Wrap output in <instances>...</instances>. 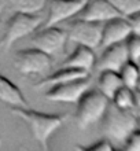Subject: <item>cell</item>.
<instances>
[{"label": "cell", "mask_w": 140, "mask_h": 151, "mask_svg": "<svg viewBox=\"0 0 140 151\" xmlns=\"http://www.w3.org/2000/svg\"><path fill=\"white\" fill-rule=\"evenodd\" d=\"M137 125L139 122L133 110H122L110 102L103 117V132L108 140L124 144L128 136L137 129Z\"/></svg>", "instance_id": "cell-2"}, {"label": "cell", "mask_w": 140, "mask_h": 151, "mask_svg": "<svg viewBox=\"0 0 140 151\" xmlns=\"http://www.w3.org/2000/svg\"><path fill=\"white\" fill-rule=\"evenodd\" d=\"M11 113L28 125L32 136L39 143L43 151H48V148H50L48 140H50L51 135L55 133L67 119V115L47 114V113L36 111V110L29 107H11Z\"/></svg>", "instance_id": "cell-1"}, {"label": "cell", "mask_w": 140, "mask_h": 151, "mask_svg": "<svg viewBox=\"0 0 140 151\" xmlns=\"http://www.w3.org/2000/svg\"><path fill=\"white\" fill-rule=\"evenodd\" d=\"M124 148L128 151H140V131L135 129V131L128 136V139L125 140Z\"/></svg>", "instance_id": "cell-23"}, {"label": "cell", "mask_w": 140, "mask_h": 151, "mask_svg": "<svg viewBox=\"0 0 140 151\" xmlns=\"http://www.w3.org/2000/svg\"><path fill=\"white\" fill-rule=\"evenodd\" d=\"M102 30H103V24L74 19L66 29L67 41H73L80 45L96 50V48H100Z\"/></svg>", "instance_id": "cell-6"}, {"label": "cell", "mask_w": 140, "mask_h": 151, "mask_svg": "<svg viewBox=\"0 0 140 151\" xmlns=\"http://www.w3.org/2000/svg\"><path fill=\"white\" fill-rule=\"evenodd\" d=\"M0 144H1V136H0Z\"/></svg>", "instance_id": "cell-29"}, {"label": "cell", "mask_w": 140, "mask_h": 151, "mask_svg": "<svg viewBox=\"0 0 140 151\" xmlns=\"http://www.w3.org/2000/svg\"><path fill=\"white\" fill-rule=\"evenodd\" d=\"M131 35H132V28L126 18L118 17V18L107 21L103 24L100 48H106L113 44L124 43L128 40Z\"/></svg>", "instance_id": "cell-11"}, {"label": "cell", "mask_w": 140, "mask_h": 151, "mask_svg": "<svg viewBox=\"0 0 140 151\" xmlns=\"http://www.w3.org/2000/svg\"><path fill=\"white\" fill-rule=\"evenodd\" d=\"M87 0H48V14L41 28L58 26L59 24L74 18L83 10Z\"/></svg>", "instance_id": "cell-9"}, {"label": "cell", "mask_w": 140, "mask_h": 151, "mask_svg": "<svg viewBox=\"0 0 140 151\" xmlns=\"http://www.w3.org/2000/svg\"><path fill=\"white\" fill-rule=\"evenodd\" d=\"M137 66H139V70H140V60H139V62H137Z\"/></svg>", "instance_id": "cell-28"}, {"label": "cell", "mask_w": 140, "mask_h": 151, "mask_svg": "<svg viewBox=\"0 0 140 151\" xmlns=\"http://www.w3.org/2000/svg\"><path fill=\"white\" fill-rule=\"evenodd\" d=\"M125 43H126V50H128L129 60L137 63L140 60V36L132 33Z\"/></svg>", "instance_id": "cell-21"}, {"label": "cell", "mask_w": 140, "mask_h": 151, "mask_svg": "<svg viewBox=\"0 0 140 151\" xmlns=\"http://www.w3.org/2000/svg\"><path fill=\"white\" fill-rule=\"evenodd\" d=\"M1 12H3V4H0V17H1Z\"/></svg>", "instance_id": "cell-26"}, {"label": "cell", "mask_w": 140, "mask_h": 151, "mask_svg": "<svg viewBox=\"0 0 140 151\" xmlns=\"http://www.w3.org/2000/svg\"><path fill=\"white\" fill-rule=\"evenodd\" d=\"M15 12L25 14H40L47 7L48 0H7Z\"/></svg>", "instance_id": "cell-18"}, {"label": "cell", "mask_w": 140, "mask_h": 151, "mask_svg": "<svg viewBox=\"0 0 140 151\" xmlns=\"http://www.w3.org/2000/svg\"><path fill=\"white\" fill-rule=\"evenodd\" d=\"M91 73L83 72V70H76V69H69V68H59L56 72L51 73V74L44 76L40 81H37L34 84V89H44V88H51L55 85H60V84L69 83L73 80L78 78H85L89 77Z\"/></svg>", "instance_id": "cell-14"}, {"label": "cell", "mask_w": 140, "mask_h": 151, "mask_svg": "<svg viewBox=\"0 0 140 151\" xmlns=\"http://www.w3.org/2000/svg\"><path fill=\"white\" fill-rule=\"evenodd\" d=\"M44 18L41 14H25L15 12L8 21L6 32L0 40V50L7 52L18 40L36 33L43 26Z\"/></svg>", "instance_id": "cell-4"}, {"label": "cell", "mask_w": 140, "mask_h": 151, "mask_svg": "<svg viewBox=\"0 0 140 151\" xmlns=\"http://www.w3.org/2000/svg\"><path fill=\"white\" fill-rule=\"evenodd\" d=\"M0 102L11 107H29V102L11 80L0 74Z\"/></svg>", "instance_id": "cell-15"}, {"label": "cell", "mask_w": 140, "mask_h": 151, "mask_svg": "<svg viewBox=\"0 0 140 151\" xmlns=\"http://www.w3.org/2000/svg\"><path fill=\"white\" fill-rule=\"evenodd\" d=\"M108 1L124 18H128L132 14L140 11V0H108Z\"/></svg>", "instance_id": "cell-20"}, {"label": "cell", "mask_w": 140, "mask_h": 151, "mask_svg": "<svg viewBox=\"0 0 140 151\" xmlns=\"http://www.w3.org/2000/svg\"><path fill=\"white\" fill-rule=\"evenodd\" d=\"M136 89H139V91H140V81H139V85H137V88H136Z\"/></svg>", "instance_id": "cell-27"}, {"label": "cell", "mask_w": 140, "mask_h": 151, "mask_svg": "<svg viewBox=\"0 0 140 151\" xmlns=\"http://www.w3.org/2000/svg\"><path fill=\"white\" fill-rule=\"evenodd\" d=\"M118 73H120V77L125 87L131 88V89H136L140 81V70L137 63H135L132 60H128Z\"/></svg>", "instance_id": "cell-17"}, {"label": "cell", "mask_w": 140, "mask_h": 151, "mask_svg": "<svg viewBox=\"0 0 140 151\" xmlns=\"http://www.w3.org/2000/svg\"><path fill=\"white\" fill-rule=\"evenodd\" d=\"M67 43V33L58 26H47L41 28L32 37V47L45 52L47 55L52 56L63 52Z\"/></svg>", "instance_id": "cell-8"}, {"label": "cell", "mask_w": 140, "mask_h": 151, "mask_svg": "<svg viewBox=\"0 0 140 151\" xmlns=\"http://www.w3.org/2000/svg\"><path fill=\"white\" fill-rule=\"evenodd\" d=\"M129 60L126 43L113 44L108 47L103 48V54L99 59L96 60L95 68L98 72L102 70H113V72H120L121 68Z\"/></svg>", "instance_id": "cell-12"}, {"label": "cell", "mask_w": 140, "mask_h": 151, "mask_svg": "<svg viewBox=\"0 0 140 151\" xmlns=\"http://www.w3.org/2000/svg\"><path fill=\"white\" fill-rule=\"evenodd\" d=\"M110 102L122 110H132L133 103H135V89H131V88L122 85L116 92V95L113 96Z\"/></svg>", "instance_id": "cell-19"}, {"label": "cell", "mask_w": 140, "mask_h": 151, "mask_svg": "<svg viewBox=\"0 0 140 151\" xmlns=\"http://www.w3.org/2000/svg\"><path fill=\"white\" fill-rule=\"evenodd\" d=\"M14 68L19 74L26 77H44L52 68V56L33 47L19 50L14 55Z\"/></svg>", "instance_id": "cell-5"}, {"label": "cell", "mask_w": 140, "mask_h": 151, "mask_svg": "<svg viewBox=\"0 0 140 151\" xmlns=\"http://www.w3.org/2000/svg\"><path fill=\"white\" fill-rule=\"evenodd\" d=\"M77 148L83 151H113L114 146H113L111 140H108L106 137V139L95 142L93 144H89V146H77Z\"/></svg>", "instance_id": "cell-22"}, {"label": "cell", "mask_w": 140, "mask_h": 151, "mask_svg": "<svg viewBox=\"0 0 140 151\" xmlns=\"http://www.w3.org/2000/svg\"><path fill=\"white\" fill-rule=\"evenodd\" d=\"M126 19H128L129 24H131L132 33H135V35H139V36H140V11L132 14V15L128 17Z\"/></svg>", "instance_id": "cell-24"}, {"label": "cell", "mask_w": 140, "mask_h": 151, "mask_svg": "<svg viewBox=\"0 0 140 151\" xmlns=\"http://www.w3.org/2000/svg\"><path fill=\"white\" fill-rule=\"evenodd\" d=\"M118 17H121L120 12L117 11L108 0H87L85 6L74 17V19L104 24L110 19L118 18Z\"/></svg>", "instance_id": "cell-10"}, {"label": "cell", "mask_w": 140, "mask_h": 151, "mask_svg": "<svg viewBox=\"0 0 140 151\" xmlns=\"http://www.w3.org/2000/svg\"><path fill=\"white\" fill-rule=\"evenodd\" d=\"M95 63H96L95 50L77 44V47L73 50L72 54L62 62L60 68L76 69V70H83V72L91 73L95 69Z\"/></svg>", "instance_id": "cell-13"}, {"label": "cell", "mask_w": 140, "mask_h": 151, "mask_svg": "<svg viewBox=\"0 0 140 151\" xmlns=\"http://www.w3.org/2000/svg\"><path fill=\"white\" fill-rule=\"evenodd\" d=\"M122 85L124 84H122V80H121L118 72H113V70H102V72H99L98 89L110 100L113 99V96L116 95V92Z\"/></svg>", "instance_id": "cell-16"}, {"label": "cell", "mask_w": 140, "mask_h": 151, "mask_svg": "<svg viewBox=\"0 0 140 151\" xmlns=\"http://www.w3.org/2000/svg\"><path fill=\"white\" fill-rule=\"evenodd\" d=\"M133 114L136 115V119L140 125V91L135 89V103H133Z\"/></svg>", "instance_id": "cell-25"}, {"label": "cell", "mask_w": 140, "mask_h": 151, "mask_svg": "<svg viewBox=\"0 0 140 151\" xmlns=\"http://www.w3.org/2000/svg\"><path fill=\"white\" fill-rule=\"evenodd\" d=\"M108 104L110 99L106 98L99 89L89 88L77 102V110L74 115L77 127L84 131L93 124L99 122L100 119H103Z\"/></svg>", "instance_id": "cell-3"}, {"label": "cell", "mask_w": 140, "mask_h": 151, "mask_svg": "<svg viewBox=\"0 0 140 151\" xmlns=\"http://www.w3.org/2000/svg\"><path fill=\"white\" fill-rule=\"evenodd\" d=\"M89 88H91V76L48 88L44 93V98L50 102H58V103H77Z\"/></svg>", "instance_id": "cell-7"}]
</instances>
